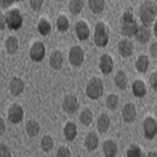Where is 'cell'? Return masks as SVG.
Instances as JSON below:
<instances>
[{"mask_svg":"<svg viewBox=\"0 0 157 157\" xmlns=\"http://www.w3.org/2000/svg\"><path fill=\"white\" fill-rule=\"evenodd\" d=\"M88 4H89L90 10L94 14H100L105 7V0H89Z\"/></svg>","mask_w":157,"mask_h":157,"instance_id":"26","label":"cell"},{"mask_svg":"<svg viewBox=\"0 0 157 157\" xmlns=\"http://www.w3.org/2000/svg\"><path fill=\"white\" fill-rule=\"evenodd\" d=\"M69 62L73 66H80L84 61V50L80 46H72L69 50Z\"/></svg>","mask_w":157,"mask_h":157,"instance_id":"5","label":"cell"},{"mask_svg":"<svg viewBox=\"0 0 157 157\" xmlns=\"http://www.w3.org/2000/svg\"><path fill=\"white\" fill-rule=\"evenodd\" d=\"M0 156L1 157H11L12 154L10 152V149L4 145V144H1L0 145Z\"/></svg>","mask_w":157,"mask_h":157,"instance_id":"37","label":"cell"},{"mask_svg":"<svg viewBox=\"0 0 157 157\" xmlns=\"http://www.w3.org/2000/svg\"><path fill=\"white\" fill-rule=\"evenodd\" d=\"M85 146L89 151H93L98 146V137L94 132H90L85 138Z\"/></svg>","mask_w":157,"mask_h":157,"instance_id":"19","label":"cell"},{"mask_svg":"<svg viewBox=\"0 0 157 157\" xmlns=\"http://www.w3.org/2000/svg\"><path fill=\"white\" fill-rule=\"evenodd\" d=\"M150 52L153 57H157V42H154L150 46Z\"/></svg>","mask_w":157,"mask_h":157,"instance_id":"41","label":"cell"},{"mask_svg":"<svg viewBox=\"0 0 157 157\" xmlns=\"http://www.w3.org/2000/svg\"><path fill=\"white\" fill-rule=\"evenodd\" d=\"M92 120H93V115L89 109H85L84 111H82V113L80 115V121L82 125L89 126L92 123Z\"/></svg>","mask_w":157,"mask_h":157,"instance_id":"29","label":"cell"},{"mask_svg":"<svg viewBox=\"0 0 157 157\" xmlns=\"http://www.w3.org/2000/svg\"><path fill=\"white\" fill-rule=\"evenodd\" d=\"M138 29V24L135 20L128 22H123V26H121V35L126 37H132L135 35L136 30Z\"/></svg>","mask_w":157,"mask_h":157,"instance_id":"14","label":"cell"},{"mask_svg":"<svg viewBox=\"0 0 157 157\" xmlns=\"http://www.w3.org/2000/svg\"><path fill=\"white\" fill-rule=\"evenodd\" d=\"M156 15H157V6L154 2L147 0V1H145L140 6L139 16H140V20L144 25H146V26L151 25L152 22L155 20Z\"/></svg>","mask_w":157,"mask_h":157,"instance_id":"1","label":"cell"},{"mask_svg":"<svg viewBox=\"0 0 157 157\" xmlns=\"http://www.w3.org/2000/svg\"><path fill=\"white\" fill-rule=\"evenodd\" d=\"M147 156L148 157H157V153H153V152H149L148 154H147Z\"/></svg>","mask_w":157,"mask_h":157,"instance_id":"44","label":"cell"},{"mask_svg":"<svg viewBox=\"0 0 157 157\" xmlns=\"http://www.w3.org/2000/svg\"><path fill=\"white\" fill-rule=\"evenodd\" d=\"M18 39L15 37H9L6 40V49L9 54H15L18 50Z\"/></svg>","mask_w":157,"mask_h":157,"instance_id":"24","label":"cell"},{"mask_svg":"<svg viewBox=\"0 0 157 157\" xmlns=\"http://www.w3.org/2000/svg\"><path fill=\"white\" fill-rule=\"evenodd\" d=\"M133 19V14L131 12H126L124 13L123 18H121V22H128V21H132Z\"/></svg>","mask_w":157,"mask_h":157,"instance_id":"39","label":"cell"},{"mask_svg":"<svg viewBox=\"0 0 157 157\" xmlns=\"http://www.w3.org/2000/svg\"><path fill=\"white\" fill-rule=\"evenodd\" d=\"M149 67V59L145 55H141L138 57L137 61H136V69L139 72H146Z\"/></svg>","mask_w":157,"mask_h":157,"instance_id":"27","label":"cell"},{"mask_svg":"<svg viewBox=\"0 0 157 157\" xmlns=\"http://www.w3.org/2000/svg\"><path fill=\"white\" fill-rule=\"evenodd\" d=\"M78 109V102L77 97L73 94L66 95L64 98V102H63V110L65 112L69 113V114H72V113L77 112Z\"/></svg>","mask_w":157,"mask_h":157,"instance_id":"7","label":"cell"},{"mask_svg":"<svg viewBox=\"0 0 157 157\" xmlns=\"http://www.w3.org/2000/svg\"><path fill=\"white\" fill-rule=\"evenodd\" d=\"M30 59L35 62L42 61L45 57V46L42 42H35L29 50Z\"/></svg>","mask_w":157,"mask_h":157,"instance_id":"6","label":"cell"},{"mask_svg":"<svg viewBox=\"0 0 157 157\" xmlns=\"http://www.w3.org/2000/svg\"><path fill=\"white\" fill-rule=\"evenodd\" d=\"M63 60H64V58H63L62 52H59V50H56V52H52V56H50V59H49L50 67L55 70L61 69V67H62V65H63Z\"/></svg>","mask_w":157,"mask_h":157,"instance_id":"17","label":"cell"},{"mask_svg":"<svg viewBox=\"0 0 157 157\" xmlns=\"http://www.w3.org/2000/svg\"><path fill=\"white\" fill-rule=\"evenodd\" d=\"M14 1H16V0H0V4H1L2 9H6L10 6H12Z\"/></svg>","mask_w":157,"mask_h":157,"instance_id":"40","label":"cell"},{"mask_svg":"<svg viewBox=\"0 0 157 157\" xmlns=\"http://www.w3.org/2000/svg\"><path fill=\"white\" fill-rule=\"evenodd\" d=\"M133 43L128 39H124L118 43V52L121 57L128 58L133 54Z\"/></svg>","mask_w":157,"mask_h":157,"instance_id":"11","label":"cell"},{"mask_svg":"<svg viewBox=\"0 0 157 157\" xmlns=\"http://www.w3.org/2000/svg\"><path fill=\"white\" fill-rule=\"evenodd\" d=\"M135 38L136 40H137L138 42L143 43V44H145L150 40L151 38V32H150V29H149L148 26H146V25H141V26H138L137 30H136L135 33Z\"/></svg>","mask_w":157,"mask_h":157,"instance_id":"12","label":"cell"},{"mask_svg":"<svg viewBox=\"0 0 157 157\" xmlns=\"http://www.w3.org/2000/svg\"><path fill=\"white\" fill-rule=\"evenodd\" d=\"M106 106L109 110H115L118 106V97L115 94H110L106 101Z\"/></svg>","mask_w":157,"mask_h":157,"instance_id":"33","label":"cell"},{"mask_svg":"<svg viewBox=\"0 0 157 157\" xmlns=\"http://www.w3.org/2000/svg\"><path fill=\"white\" fill-rule=\"evenodd\" d=\"M104 154L106 157H114L117 152V146L115 145L114 141L112 140H106L103 146Z\"/></svg>","mask_w":157,"mask_h":157,"instance_id":"20","label":"cell"},{"mask_svg":"<svg viewBox=\"0 0 157 157\" xmlns=\"http://www.w3.org/2000/svg\"><path fill=\"white\" fill-rule=\"evenodd\" d=\"M6 25L10 29H19L22 26L23 19H22L21 13L19 10L14 9L6 13Z\"/></svg>","mask_w":157,"mask_h":157,"instance_id":"3","label":"cell"},{"mask_svg":"<svg viewBox=\"0 0 157 157\" xmlns=\"http://www.w3.org/2000/svg\"><path fill=\"white\" fill-rule=\"evenodd\" d=\"M110 127V118L107 114H102L98 120V130L101 133H105Z\"/></svg>","mask_w":157,"mask_h":157,"instance_id":"23","label":"cell"},{"mask_svg":"<svg viewBox=\"0 0 157 157\" xmlns=\"http://www.w3.org/2000/svg\"><path fill=\"white\" fill-rule=\"evenodd\" d=\"M57 27L60 32H66L69 27V20L65 16H60L57 20Z\"/></svg>","mask_w":157,"mask_h":157,"instance_id":"32","label":"cell"},{"mask_svg":"<svg viewBox=\"0 0 157 157\" xmlns=\"http://www.w3.org/2000/svg\"><path fill=\"white\" fill-rule=\"evenodd\" d=\"M64 135L65 138L69 141L75 138V136H77V126H75V123L69 121V123L66 124V126L64 127Z\"/></svg>","mask_w":157,"mask_h":157,"instance_id":"21","label":"cell"},{"mask_svg":"<svg viewBox=\"0 0 157 157\" xmlns=\"http://www.w3.org/2000/svg\"><path fill=\"white\" fill-rule=\"evenodd\" d=\"M114 82L120 89H125L128 84V78H127V75H126V73L120 70V71L116 73V75L114 78Z\"/></svg>","mask_w":157,"mask_h":157,"instance_id":"25","label":"cell"},{"mask_svg":"<svg viewBox=\"0 0 157 157\" xmlns=\"http://www.w3.org/2000/svg\"><path fill=\"white\" fill-rule=\"evenodd\" d=\"M24 89V82L19 78H14L10 82V91L13 95L17 97V95L21 94V92Z\"/></svg>","mask_w":157,"mask_h":157,"instance_id":"16","label":"cell"},{"mask_svg":"<svg viewBox=\"0 0 157 157\" xmlns=\"http://www.w3.org/2000/svg\"><path fill=\"white\" fill-rule=\"evenodd\" d=\"M144 130H145L146 137L152 139L157 134V123L153 117H147L144 121Z\"/></svg>","mask_w":157,"mask_h":157,"instance_id":"9","label":"cell"},{"mask_svg":"<svg viewBox=\"0 0 157 157\" xmlns=\"http://www.w3.org/2000/svg\"><path fill=\"white\" fill-rule=\"evenodd\" d=\"M114 62L110 55H103L100 60V68L104 75H109L113 70Z\"/></svg>","mask_w":157,"mask_h":157,"instance_id":"10","label":"cell"},{"mask_svg":"<svg viewBox=\"0 0 157 157\" xmlns=\"http://www.w3.org/2000/svg\"><path fill=\"white\" fill-rule=\"evenodd\" d=\"M123 120L126 123H132V121L136 118V109L133 104H127L123 109Z\"/></svg>","mask_w":157,"mask_h":157,"instance_id":"15","label":"cell"},{"mask_svg":"<svg viewBox=\"0 0 157 157\" xmlns=\"http://www.w3.org/2000/svg\"><path fill=\"white\" fill-rule=\"evenodd\" d=\"M150 85L152 86L154 90H157V71L153 72L150 77Z\"/></svg>","mask_w":157,"mask_h":157,"instance_id":"38","label":"cell"},{"mask_svg":"<svg viewBox=\"0 0 157 157\" xmlns=\"http://www.w3.org/2000/svg\"><path fill=\"white\" fill-rule=\"evenodd\" d=\"M29 4L35 12H39L43 6V0H29Z\"/></svg>","mask_w":157,"mask_h":157,"instance_id":"35","label":"cell"},{"mask_svg":"<svg viewBox=\"0 0 157 157\" xmlns=\"http://www.w3.org/2000/svg\"><path fill=\"white\" fill-rule=\"evenodd\" d=\"M71 154H70L69 149L66 148V147H60L59 150L57 152V156L58 157H69Z\"/></svg>","mask_w":157,"mask_h":157,"instance_id":"36","label":"cell"},{"mask_svg":"<svg viewBox=\"0 0 157 157\" xmlns=\"http://www.w3.org/2000/svg\"><path fill=\"white\" fill-rule=\"evenodd\" d=\"M128 157H140L141 156V150L137 146H131L127 151Z\"/></svg>","mask_w":157,"mask_h":157,"instance_id":"34","label":"cell"},{"mask_svg":"<svg viewBox=\"0 0 157 157\" xmlns=\"http://www.w3.org/2000/svg\"><path fill=\"white\" fill-rule=\"evenodd\" d=\"M50 29H52V25H50V23L47 20H45V19L40 20V22L38 23V32H39L42 36L48 35Z\"/></svg>","mask_w":157,"mask_h":157,"instance_id":"30","label":"cell"},{"mask_svg":"<svg viewBox=\"0 0 157 157\" xmlns=\"http://www.w3.org/2000/svg\"><path fill=\"white\" fill-rule=\"evenodd\" d=\"M54 147V139L52 136L49 135H45L43 136L41 139V148L43 149V151L45 152H49Z\"/></svg>","mask_w":157,"mask_h":157,"instance_id":"31","label":"cell"},{"mask_svg":"<svg viewBox=\"0 0 157 157\" xmlns=\"http://www.w3.org/2000/svg\"><path fill=\"white\" fill-rule=\"evenodd\" d=\"M83 6H84L83 0H70L69 2V11L73 15L80 14L83 10Z\"/></svg>","mask_w":157,"mask_h":157,"instance_id":"28","label":"cell"},{"mask_svg":"<svg viewBox=\"0 0 157 157\" xmlns=\"http://www.w3.org/2000/svg\"><path fill=\"white\" fill-rule=\"evenodd\" d=\"M132 91H133V94L135 95L136 98L145 97V94L147 92L145 83L140 80H136L132 85Z\"/></svg>","mask_w":157,"mask_h":157,"instance_id":"18","label":"cell"},{"mask_svg":"<svg viewBox=\"0 0 157 157\" xmlns=\"http://www.w3.org/2000/svg\"><path fill=\"white\" fill-rule=\"evenodd\" d=\"M104 92V85L103 81L98 78H92L89 81L86 88V94L91 100H98V98L102 97Z\"/></svg>","mask_w":157,"mask_h":157,"instance_id":"2","label":"cell"},{"mask_svg":"<svg viewBox=\"0 0 157 157\" xmlns=\"http://www.w3.org/2000/svg\"><path fill=\"white\" fill-rule=\"evenodd\" d=\"M109 40L108 32L106 25L103 22H98L94 29V43L98 47H104L107 45Z\"/></svg>","mask_w":157,"mask_h":157,"instance_id":"4","label":"cell"},{"mask_svg":"<svg viewBox=\"0 0 157 157\" xmlns=\"http://www.w3.org/2000/svg\"><path fill=\"white\" fill-rule=\"evenodd\" d=\"M154 34H155V36L157 37V21H156L155 25H154Z\"/></svg>","mask_w":157,"mask_h":157,"instance_id":"45","label":"cell"},{"mask_svg":"<svg viewBox=\"0 0 157 157\" xmlns=\"http://www.w3.org/2000/svg\"><path fill=\"white\" fill-rule=\"evenodd\" d=\"M40 132V125L38 124V121L32 120L29 121L26 124V133L29 137H35L37 136Z\"/></svg>","mask_w":157,"mask_h":157,"instance_id":"22","label":"cell"},{"mask_svg":"<svg viewBox=\"0 0 157 157\" xmlns=\"http://www.w3.org/2000/svg\"><path fill=\"white\" fill-rule=\"evenodd\" d=\"M16 1H24V0H16Z\"/></svg>","mask_w":157,"mask_h":157,"instance_id":"46","label":"cell"},{"mask_svg":"<svg viewBox=\"0 0 157 157\" xmlns=\"http://www.w3.org/2000/svg\"><path fill=\"white\" fill-rule=\"evenodd\" d=\"M6 16H4L3 14H1V26H0V29L1 30L4 29V27H6Z\"/></svg>","mask_w":157,"mask_h":157,"instance_id":"43","label":"cell"},{"mask_svg":"<svg viewBox=\"0 0 157 157\" xmlns=\"http://www.w3.org/2000/svg\"><path fill=\"white\" fill-rule=\"evenodd\" d=\"M75 33H77L78 39H80L81 41H84V40H87L88 37H89L90 29L86 22L78 21V23L75 24Z\"/></svg>","mask_w":157,"mask_h":157,"instance_id":"13","label":"cell"},{"mask_svg":"<svg viewBox=\"0 0 157 157\" xmlns=\"http://www.w3.org/2000/svg\"><path fill=\"white\" fill-rule=\"evenodd\" d=\"M9 120L13 124H18L23 120V109L18 104H13L9 109Z\"/></svg>","mask_w":157,"mask_h":157,"instance_id":"8","label":"cell"},{"mask_svg":"<svg viewBox=\"0 0 157 157\" xmlns=\"http://www.w3.org/2000/svg\"><path fill=\"white\" fill-rule=\"evenodd\" d=\"M4 131H6V124H4V121L3 118H0V134H3Z\"/></svg>","mask_w":157,"mask_h":157,"instance_id":"42","label":"cell"}]
</instances>
